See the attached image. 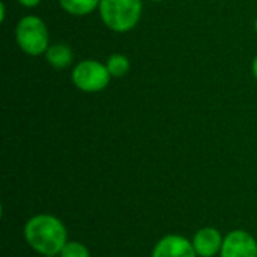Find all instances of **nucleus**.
<instances>
[{
	"label": "nucleus",
	"mask_w": 257,
	"mask_h": 257,
	"mask_svg": "<svg viewBox=\"0 0 257 257\" xmlns=\"http://www.w3.org/2000/svg\"><path fill=\"white\" fill-rule=\"evenodd\" d=\"M18 3L24 8H35L41 3V0H18Z\"/></svg>",
	"instance_id": "f8f14e48"
},
{
	"label": "nucleus",
	"mask_w": 257,
	"mask_h": 257,
	"mask_svg": "<svg viewBox=\"0 0 257 257\" xmlns=\"http://www.w3.org/2000/svg\"><path fill=\"white\" fill-rule=\"evenodd\" d=\"M101 0H59V5L65 12L75 17H83L92 14L96 8H99Z\"/></svg>",
	"instance_id": "1a4fd4ad"
},
{
	"label": "nucleus",
	"mask_w": 257,
	"mask_h": 257,
	"mask_svg": "<svg viewBox=\"0 0 257 257\" xmlns=\"http://www.w3.org/2000/svg\"><path fill=\"white\" fill-rule=\"evenodd\" d=\"M149 2H164V0H149Z\"/></svg>",
	"instance_id": "2eb2a0df"
},
{
	"label": "nucleus",
	"mask_w": 257,
	"mask_h": 257,
	"mask_svg": "<svg viewBox=\"0 0 257 257\" xmlns=\"http://www.w3.org/2000/svg\"><path fill=\"white\" fill-rule=\"evenodd\" d=\"M151 257H197L193 242L181 235L163 236L152 250Z\"/></svg>",
	"instance_id": "423d86ee"
},
{
	"label": "nucleus",
	"mask_w": 257,
	"mask_h": 257,
	"mask_svg": "<svg viewBox=\"0 0 257 257\" xmlns=\"http://www.w3.org/2000/svg\"><path fill=\"white\" fill-rule=\"evenodd\" d=\"M45 60L56 69H65L71 66L74 60V53L66 44H53L45 53Z\"/></svg>",
	"instance_id": "6e6552de"
},
{
	"label": "nucleus",
	"mask_w": 257,
	"mask_h": 257,
	"mask_svg": "<svg viewBox=\"0 0 257 257\" xmlns=\"http://www.w3.org/2000/svg\"><path fill=\"white\" fill-rule=\"evenodd\" d=\"M251 71H253V75H254V78L257 80V56L254 57V60H253V65H251Z\"/></svg>",
	"instance_id": "ddd939ff"
},
{
	"label": "nucleus",
	"mask_w": 257,
	"mask_h": 257,
	"mask_svg": "<svg viewBox=\"0 0 257 257\" xmlns=\"http://www.w3.org/2000/svg\"><path fill=\"white\" fill-rule=\"evenodd\" d=\"M60 257H90V253L84 244L78 241H71L66 242V245L60 251Z\"/></svg>",
	"instance_id": "9b49d317"
},
{
	"label": "nucleus",
	"mask_w": 257,
	"mask_h": 257,
	"mask_svg": "<svg viewBox=\"0 0 257 257\" xmlns=\"http://www.w3.org/2000/svg\"><path fill=\"white\" fill-rule=\"evenodd\" d=\"M221 257H257V241L245 230H233L223 239Z\"/></svg>",
	"instance_id": "39448f33"
},
{
	"label": "nucleus",
	"mask_w": 257,
	"mask_h": 257,
	"mask_svg": "<svg viewBox=\"0 0 257 257\" xmlns=\"http://www.w3.org/2000/svg\"><path fill=\"white\" fill-rule=\"evenodd\" d=\"M254 29H256V33H257V18H256V23H254Z\"/></svg>",
	"instance_id": "4468645a"
},
{
	"label": "nucleus",
	"mask_w": 257,
	"mask_h": 257,
	"mask_svg": "<svg viewBox=\"0 0 257 257\" xmlns=\"http://www.w3.org/2000/svg\"><path fill=\"white\" fill-rule=\"evenodd\" d=\"M105 65H107V69H108L110 75L114 77V78L125 77L130 72V68H131L130 59L125 54H120V53L111 54L107 59V63Z\"/></svg>",
	"instance_id": "9d476101"
},
{
	"label": "nucleus",
	"mask_w": 257,
	"mask_h": 257,
	"mask_svg": "<svg viewBox=\"0 0 257 257\" xmlns=\"http://www.w3.org/2000/svg\"><path fill=\"white\" fill-rule=\"evenodd\" d=\"M44 257H56V256H44Z\"/></svg>",
	"instance_id": "dca6fc26"
},
{
	"label": "nucleus",
	"mask_w": 257,
	"mask_h": 257,
	"mask_svg": "<svg viewBox=\"0 0 257 257\" xmlns=\"http://www.w3.org/2000/svg\"><path fill=\"white\" fill-rule=\"evenodd\" d=\"M24 239L36 253L42 256H57L68 242V232L57 217L39 214L26 223Z\"/></svg>",
	"instance_id": "f257e3e1"
},
{
	"label": "nucleus",
	"mask_w": 257,
	"mask_h": 257,
	"mask_svg": "<svg viewBox=\"0 0 257 257\" xmlns=\"http://www.w3.org/2000/svg\"><path fill=\"white\" fill-rule=\"evenodd\" d=\"M221 233L214 227H203L196 232L193 238V247L196 250V254L200 257H214L217 253L221 251L223 247Z\"/></svg>",
	"instance_id": "0eeeda50"
},
{
	"label": "nucleus",
	"mask_w": 257,
	"mask_h": 257,
	"mask_svg": "<svg viewBox=\"0 0 257 257\" xmlns=\"http://www.w3.org/2000/svg\"><path fill=\"white\" fill-rule=\"evenodd\" d=\"M71 78L75 87L81 92L95 93L108 86L111 75L107 69V65L93 59H86L74 66Z\"/></svg>",
	"instance_id": "20e7f679"
},
{
	"label": "nucleus",
	"mask_w": 257,
	"mask_h": 257,
	"mask_svg": "<svg viewBox=\"0 0 257 257\" xmlns=\"http://www.w3.org/2000/svg\"><path fill=\"white\" fill-rule=\"evenodd\" d=\"M15 39L20 50L29 56L45 54L50 47L48 29L36 15H26L17 23Z\"/></svg>",
	"instance_id": "7ed1b4c3"
},
{
	"label": "nucleus",
	"mask_w": 257,
	"mask_h": 257,
	"mask_svg": "<svg viewBox=\"0 0 257 257\" xmlns=\"http://www.w3.org/2000/svg\"><path fill=\"white\" fill-rule=\"evenodd\" d=\"M99 15L102 23L116 33H126L133 30L143 11L142 0H101Z\"/></svg>",
	"instance_id": "f03ea898"
}]
</instances>
